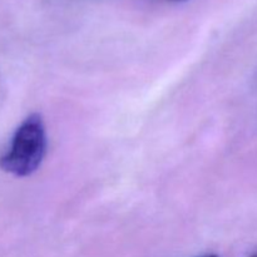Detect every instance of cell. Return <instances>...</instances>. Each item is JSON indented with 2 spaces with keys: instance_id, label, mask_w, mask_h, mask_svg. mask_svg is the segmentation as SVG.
I'll list each match as a JSON object with an SVG mask.
<instances>
[{
  "instance_id": "cell-1",
  "label": "cell",
  "mask_w": 257,
  "mask_h": 257,
  "mask_svg": "<svg viewBox=\"0 0 257 257\" xmlns=\"http://www.w3.org/2000/svg\"><path fill=\"white\" fill-rule=\"evenodd\" d=\"M45 152L44 122L39 113H32L17 128L9 150L0 157V170L15 177H28L40 167Z\"/></svg>"
},
{
  "instance_id": "cell-2",
  "label": "cell",
  "mask_w": 257,
  "mask_h": 257,
  "mask_svg": "<svg viewBox=\"0 0 257 257\" xmlns=\"http://www.w3.org/2000/svg\"><path fill=\"white\" fill-rule=\"evenodd\" d=\"M205 257H218V256H216V255H210V256H205Z\"/></svg>"
},
{
  "instance_id": "cell-3",
  "label": "cell",
  "mask_w": 257,
  "mask_h": 257,
  "mask_svg": "<svg viewBox=\"0 0 257 257\" xmlns=\"http://www.w3.org/2000/svg\"><path fill=\"white\" fill-rule=\"evenodd\" d=\"M172 2H180V0H172Z\"/></svg>"
},
{
  "instance_id": "cell-4",
  "label": "cell",
  "mask_w": 257,
  "mask_h": 257,
  "mask_svg": "<svg viewBox=\"0 0 257 257\" xmlns=\"http://www.w3.org/2000/svg\"><path fill=\"white\" fill-rule=\"evenodd\" d=\"M251 257H257V255H253V256H251Z\"/></svg>"
}]
</instances>
